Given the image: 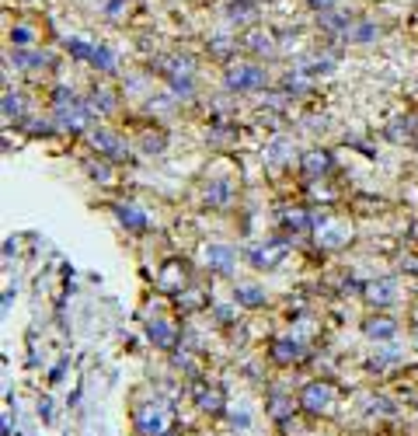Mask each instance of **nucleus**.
Here are the masks:
<instances>
[{
	"instance_id": "obj_1",
	"label": "nucleus",
	"mask_w": 418,
	"mask_h": 436,
	"mask_svg": "<svg viewBox=\"0 0 418 436\" xmlns=\"http://www.w3.org/2000/svg\"><path fill=\"white\" fill-rule=\"evenodd\" d=\"M53 119H56V126H63V129H84L87 122H91V108L70 91V88H60L56 91V105H53Z\"/></svg>"
},
{
	"instance_id": "obj_2",
	"label": "nucleus",
	"mask_w": 418,
	"mask_h": 436,
	"mask_svg": "<svg viewBox=\"0 0 418 436\" xmlns=\"http://www.w3.org/2000/svg\"><path fill=\"white\" fill-rule=\"evenodd\" d=\"M171 422H174V408L167 401H160V398H153V401L136 408V429L143 436H164L171 429Z\"/></svg>"
},
{
	"instance_id": "obj_3",
	"label": "nucleus",
	"mask_w": 418,
	"mask_h": 436,
	"mask_svg": "<svg viewBox=\"0 0 418 436\" xmlns=\"http://www.w3.org/2000/svg\"><path fill=\"white\" fill-rule=\"evenodd\" d=\"M224 84L231 91H262L265 88V70L258 63H231L224 74Z\"/></svg>"
},
{
	"instance_id": "obj_4",
	"label": "nucleus",
	"mask_w": 418,
	"mask_h": 436,
	"mask_svg": "<svg viewBox=\"0 0 418 436\" xmlns=\"http://www.w3.org/2000/svg\"><path fill=\"white\" fill-rule=\"evenodd\" d=\"M300 405H303L310 415H321V412H328V408L335 405V387H331L328 380H314V384L303 387Z\"/></svg>"
},
{
	"instance_id": "obj_5",
	"label": "nucleus",
	"mask_w": 418,
	"mask_h": 436,
	"mask_svg": "<svg viewBox=\"0 0 418 436\" xmlns=\"http://www.w3.org/2000/svg\"><path fill=\"white\" fill-rule=\"evenodd\" d=\"M202 262H206V269L227 276V273H234V266H237V252H234L231 245H206Z\"/></svg>"
},
{
	"instance_id": "obj_6",
	"label": "nucleus",
	"mask_w": 418,
	"mask_h": 436,
	"mask_svg": "<svg viewBox=\"0 0 418 436\" xmlns=\"http://www.w3.org/2000/svg\"><path fill=\"white\" fill-rule=\"evenodd\" d=\"M349 241H352L349 224H342V220H321L317 224V245L321 248H342Z\"/></svg>"
},
{
	"instance_id": "obj_7",
	"label": "nucleus",
	"mask_w": 418,
	"mask_h": 436,
	"mask_svg": "<svg viewBox=\"0 0 418 436\" xmlns=\"http://www.w3.org/2000/svg\"><path fill=\"white\" fill-rule=\"evenodd\" d=\"M283 259H286V241H265V245L251 248V255H248V262L255 269H276Z\"/></svg>"
},
{
	"instance_id": "obj_8",
	"label": "nucleus",
	"mask_w": 418,
	"mask_h": 436,
	"mask_svg": "<svg viewBox=\"0 0 418 436\" xmlns=\"http://www.w3.org/2000/svg\"><path fill=\"white\" fill-rule=\"evenodd\" d=\"M91 143H94V150H98V154H105V157H115V161L129 157L126 143H122L115 133H108V129H94V133H91Z\"/></svg>"
},
{
	"instance_id": "obj_9",
	"label": "nucleus",
	"mask_w": 418,
	"mask_h": 436,
	"mask_svg": "<svg viewBox=\"0 0 418 436\" xmlns=\"http://www.w3.org/2000/svg\"><path fill=\"white\" fill-rule=\"evenodd\" d=\"M366 300L376 304V307L394 304V300H397V283H394V280H376V283H369V286H366Z\"/></svg>"
},
{
	"instance_id": "obj_10",
	"label": "nucleus",
	"mask_w": 418,
	"mask_h": 436,
	"mask_svg": "<svg viewBox=\"0 0 418 436\" xmlns=\"http://www.w3.org/2000/svg\"><path fill=\"white\" fill-rule=\"evenodd\" d=\"M115 216H119V224L129 227V231H147V213L140 206H133V202H119Z\"/></svg>"
},
{
	"instance_id": "obj_11",
	"label": "nucleus",
	"mask_w": 418,
	"mask_h": 436,
	"mask_svg": "<svg viewBox=\"0 0 418 436\" xmlns=\"http://www.w3.org/2000/svg\"><path fill=\"white\" fill-rule=\"evenodd\" d=\"M244 49H251V53H258V56H272V53H276L272 32H262V29L248 32V35H244Z\"/></svg>"
},
{
	"instance_id": "obj_12",
	"label": "nucleus",
	"mask_w": 418,
	"mask_h": 436,
	"mask_svg": "<svg viewBox=\"0 0 418 436\" xmlns=\"http://www.w3.org/2000/svg\"><path fill=\"white\" fill-rule=\"evenodd\" d=\"M362 332H366L369 339H376V342H387V339L397 335V321H390V318H369V321L362 325Z\"/></svg>"
},
{
	"instance_id": "obj_13",
	"label": "nucleus",
	"mask_w": 418,
	"mask_h": 436,
	"mask_svg": "<svg viewBox=\"0 0 418 436\" xmlns=\"http://www.w3.org/2000/svg\"><path fill=\"white\" fill-rule=\"evenodd\" d=\"M290 154H293V143H290L286 136H279V140H272V143L265 147V164H272V168H283V164L290 161Z\"/></svg>"
},
{
	"instance_id": "obj_14",
	"label": "nucleus",
	"mask_w": 418,
	"mask_h": 436,
	"mask_svg": "<svg viewBox=\"0 0 418 436\" xmlns=\"http://www.w3.org/2000/svg\"><path fill=\"white\" fill-rule=\"evenodd\" d=\"M147 332H150V339H153L160 349H171V346L178 342L174 325H167V321H160V318H157V321H150V325H147Z\"/></svg>"
},
{
	"instance_id": "obj_15",
	"label": "nucleus",
	"mask_w": 418,
	"mask_h": 436,
	"mask_svg": "<svg viewBox=\"0 0 418 436\" xmlns=\"http://www.w3.org/2000/svg\"><path fill=\"white\" fill-rule=\"evenodd\" d=\"M272 356L279 363H293V360L303 356V342H296V339H276L272 342Z\"/></svg>"
},
{
	"instance_id": "obj_16",
	"label": "nucleus",
	"mask_w": 418,
	"mask_h": 436,
	"mask_svg": "<svg viewBox=\"0 0 418 436\" xmlns=\"http://www.w3.org/2000/svg\"><path fill=\"white\" fill-rule=\"evenodd\" d=\"M328 168H331V157H328L324 150H307V154H303V175L317 178V175H324Z\"/></svg>"
},
{
	"instance_id": "obj_17",
	"label": "nucleus",
	"mask_w": 418,
	"mask_h": 436,
	"mask_svg": "<svg viewBox=\"0 0 418 436\" xmlns=\"http://www.w3.org/2000/svg\"><path fill=\"white\" fill-rule=\"evenodd\" d=\"M195 401L202 412H224V394L217 387H199L195 391Z\"/></svg>"
},
{
	"instance_id": "obj_18",
	"label": "nucleus",
	"mask_w": 418,
	"mask_h": 436,
	"mask_svg": "<svg viewBox=\"0 0 418 436\" xmlns=\"http://www.w3.org/2000/svg\"><path fill=\"white\" fill-rule=\"evenodd\" d=\"M11 60H15V67H25V70H28V67H49V63H53L49 53H32V49H18Z\"/></svg>"
},
{
	"instance_id": "obj_19",
	"label": "nucleus",
	"mask_w": 418,
	"mask_h": 436,
	"mask_svg": "<svg viewBox=\"0 0 418 436\" xmlns=\"http://www.w3.org/2000/svg\"><path fill=\"white\" fill-rule=\"evenodd\" d=\"M231 202V181H213L206 188V206H227Z\"/></svg>"
},
{
	"instance_id": "obj_20",
	"label": "nucleus",
	"mask_w": 418,
	"mask_h": 436,
	"mask_svg": "<svg viewBox=\"0 0 418 436\" xmlns=\"http://www.w3.org/2000/svg\"><path fill=\"white\" fill-rule=\"evenodd\" d=\"M234 297H237V304H244V307H258V304H265V290H262V286H237Z\"/></svg>"
},
{
	"instance_id": "obj_21",
	"label": "nucleus",
	"mask_w": 418,
	"mask_h": 436,
	"mask_svg": "<svg viewBox=\"0 0 418 436\" xmlns=\"http://www.w3.org/2000/svg\"><path fill=\"white\" fill-rule=\"evenodd\" d=\"M345 39H349V42H373V39H376V25H373V22H359V25L349 29Z\"/></svg>"
},
{
	"instance_id": "obj_22",
	"label": "nucleus",
	"mask_w": 418,
	"mask_h": 436,
	"mask_svg": "<svg viewBox=\"0 0 418 436\" xmlns=\"http://www.w3.org/2000/svg\"><path fill=\"white\" fill-rule=\"evenodd\" d=\"M94 49L98 46H91V42H84V39H67V53L74 56V60H94Z\"/></svg>"
},
{
	"instance_id": "obj_23",
	"label": "nucleus",
	"mask_w": 418,
	"mask_h": 436,
	"mask_svg": "<svg viewBox=\"0 0 418 436\" xmlns=\"http://www.w3.org/2000/svg\"><path fill=\"white\" fill-rule=\"evenodd\" d=\"M290 412H293V398H286V394H272V401H269V415H272L276 422H283Z\"/></svg>"
},
{
	"instance_id": "obj_24",
	"label": "nucleus",
	"mask_w": 418,
	"mask_h": 436,
	"mask_svg": "<svg viewBox=\"0 0 418 436\" xmlns=\"http://www.w3.org/2000/svg\"><path fill=\"white\" fill-rule=\"evenodd\" d=\"M91 63H94V67H98L101 74H115V53H112L108 46H98V49H94V60H91Z\"/></svg>"
},
{
	"instance_id": "obj_25",
	"label": "nucleus",
	"mask_w": 418,
	"mask_h": 436,
	"mask_svg": "<svg viewBox=\"0 0 418 436\" xmlns=\"http://www.w3.org/2000/svg\"><path fill=\"white\" fill-rule=\"evenodd\" d=\"M286 224H290L293 231H307L314 220H310V216H307L303 209H290V213H286Z\"/></svg>"
},
{
	"instance_id": "obj_26",
	"label": "nucleus",
	"mask_w": 418,
	"mask_h": 436,
	"mask_svg": "<svg viewBox=\"0 0 418 436\" xmlns=\"http://www.w3.org/2000/svg\"><path fill=\"white\" fill-rule=\"evenodd\" d=\"M4 115H8V119H18V115H22V95L4 91Z\"/></svg>"
},
{
	"instance_id": "obj_27",
	"label": "nucleus",
	"mask_w": 418,
	"mask_h": 436,
	"mask_svg": "<svg viewBox=\"0 0 418 436\" xmlns=\"http://www.w3.org/2000/svg\"><path fill=\"white\" fill-rule=\"evenodd\" d=\"M32 39H35V35H32L28 25H15V29H11V42H15V46L25 49V46H32Z\"/></svg>"
},
{
	"instance_id": "obj_28",
	"label": "nucleus",
	"mask_w": 418,
	"mask_h": 436,
	"mask_svg": "<svg viewBox=\"0 0 418 436\" xmlns=\"http://www.w3.org/2000/svg\"><path fill=\"white\" fill-rule=\"evenodd\" d=\"M112 105H115V102H112V95H108V91H94V95H91V108L112 112Z\"/></svg>"
},
{
	"instance_id": "obj_29",
	"label": "nucleus",
	"mask_w": 418,
	"mask_h": 436,
	"mask_svg": "<svg viewBox=\"0 0 418 436\" xmlns=\"http://www.w3.org/2000/svg\"><path fill=\"white\" fill-rule=\"evenodd\" d=\"M209 49L224 56V53H231V39H227V35H213V46H209Z\"/></svg>"
},
{
	"instance_id": "obj_30",
	"label": "nucleus",
	"mask_w": 418,
	"mask_h": 436,
	"mask_svg": "<svg viewBox=\"0 0 418 436\" xmlns=\"http://www.w3.org/2000/svg\"><path fill=\"white\" fill-rule=\"evenodd\" d=\"M310 4H314L317 11H328V8H331V0H310Z\"/></svg>"
}]
</instances>
